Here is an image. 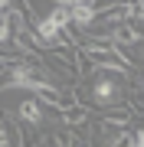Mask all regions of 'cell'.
Listing matches in <instances>:
<instances>
[{
    "mask_svg": "<svg viewBox=\"0 0 144 147\" xmlns=\"http://www.w3.org/2000/svg\"><path fill=\"white\" fill-rule=\"evenodd\" d=\"M69 20H72V30H95L98 23V3L92 0H69Z\"/></svg>",
    "mask_w": 144,
    "mask_h": 147,
    "instance_id": "cell-2",
    "label": "cell"
},
{
    "mask_svg": "<svg viewBox=\"0 0 144 147\" xmlns=\"http://www.w3.org/2000/svg\"><path fill=\"white\" fill-rule=\"evenodd\" d=\"M59 124H62V127H69V131H75V127H85L89 124V108L85 105H72V108H66V111H59Z\"/></svg>",
    "mask_w": 144,
    "mask_h": 147,
    "instance_id": "cell-4",
    "label": "cell"
},
{
    "mask_svg": "<svg viewBox=\"0 0 144 147\" xmlns=\"http://www.w3.org/2000/svg\"><path fill=\"white\" fill-rule=\"evenodd\" d=\"M46 20L53 23L56 30L69 33V30H72V20H69V0H59V3H53V7H49V13H46Z\"/></svg>",
    "mask_w": 144,
    "mask_h": 147,
    "instance_id": "cell-5",
    "label": "cell"
},
{
    "mask_svg": "<svg viewBox=\"0 0 144 147\" xmlns=\"http://www.w3.org/2000/svg\"><path fill=\"white\" fill-rule=\"evenodd\" d=\"M131 147H144V124L131 127Z\"/></svg>",
    "mask_w": 144,
    "mask_h": 147,
    "instance_id": "cell-7",
    "label": "cell"
},
{
    "mask_svg": "<svg viewBox=\"0 0 144 147\" xmlns=\"http://www.w3.org/2000/svg\"><path fill=\"white\" fill-rule=\"evenodd\" d=\"M13 42V3L7 10H0V49Z\"/></svg>",
    "mask_w": 144,
    "mask_h": 147,
    "instance_id": "cell-6",
    "label": "cell"
},
{
    "mask_svg": "<svg viewBox=\"0 0 144 147\" xmlns=\"http://www.w3.org/2000/svg\"><path fill=\"white\" fill-rule=\"evenodd\" d=\"M128 75H118V72H95V79L89 85V98H82L79 105H85L89 111H98V108H121L124 101V88L121 82Z\"/></svg>",
    "mask_w": 144,
    "mask_h": 147,
    "instance_id": "cell-1",
    "label": "cell"
},
{
    "mask_svg": "<svg viewBox=\"0 0 144 147\" xmlns=\"http://www.w3.org/2000/svg\"><path fill=\"white\" fill-rule=\"evenodd\" d=\"M16 118H20V124H33V127H39L46 121V108L39 105L36 98H33V95H26V98L20 101V105H16Z\"/></svg>",
    "mask_w": 144,
    "mask_h": 147,
    "instance_id": "cell-3",
    "label": "cell"
}]
</instances>
